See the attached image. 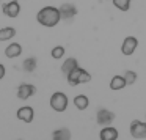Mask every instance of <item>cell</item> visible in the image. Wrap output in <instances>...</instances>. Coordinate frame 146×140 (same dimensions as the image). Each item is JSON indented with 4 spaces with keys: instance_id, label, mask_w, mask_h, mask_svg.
Listing matches in <instances>:
<instances>
[{
    "instance_id": "2e32d148",
    "label": "cell",
    "mask_w": 146,
    "mask_h": 140,
    "mask_svg": "<svg viewBox=\"0 0 146 140\" xmlns=\"http://www.w3.org/2000/svg\"><path fill=\"white\" fill-rule=\"evenodd\" d=\"M16 36V29L14 27H2L0 29V41H10Z\"/></svg>"
},
{
    "instance_id": "4fadbf2b",
    "label": "cell",
    "mask_w": 146,
    "mask_h": 140,
    "mask_svg": "<svg viewBox=\"0 0 146 140\" xmlns=\"http://www.w3.org/2000/svg\"><path fill=\"white\" fill-rule=\"evenodd\" d=\"M77 66H79V61H77L76 58L69 57V58H66V60H64L63 65H61V73H63L64 76H68V74H69L72 69H76Z\"/></svg>"
},
{
    "instance_id": "5bb4252c",
    "label": "cell",
    "mask_w": 146,
    "mask_h": 140,
    "mask_svg": "<svg viewBox=\"0 0 146 140\" xmlns=\"http://www.w3.org/2000/svg\"><path fill=\"white\" fill-rule=\"evenodd\" d=\"M52 140H71V131L68 127H58L52 134Z\"/></svg>"
},
{
    "instance_id": "52a82bcc",
    "label": "cell",
    "mask_w": 146,
    "mask_h": 140,
    "mask_svg": "<svg viewBox=\"0 0 146 140\" xmlns=\"http://www.w3.org/2000/svg\"><path fill=\"white\" fill-rule=\"evenodd\" d=\"M137 46H138V39L135 38V36H126L123 41V44H121V52H123V55H132L133 52H135Z\"/></svg>"
},
{
    "instance_id": "e0dca14e",
    "label": "cell",
    "mask_w": 146,
    "mask_h": 140,
    "mask_svg": "<svg viewBox=\"0 0 146 140\" xmlns=\"http://www.w3.org/2000/svg\"><path fill=\"white\" fill-rule=\"evenodd\" d=\"M74 105H76L79 110H85V109L90 105L88 96H85V95H77L76 98H74Z\"/></svg>"
},
{
    "instance_id": "603a6c76",
    "label": "cell",
    "mask_w": 146,
    "mask_h": 140,
    "mask_svg": "<svg viewBox=\"0 0 146 140\" xmlns=\"http://www.w3.org/2000/svg\"><path fill=\"white\" fill-rule=\"evenodd\" d=\"M104 2H108V0H104Z\"/></svg>"
},
{
    "instance_id": "7402d4cb",
    "label": "cell",
    "mask_w": 146,
    "mask_h": 140,
    "mask_svg": "<svg viewBox=\"0 0 146 140\" xmlns=\"http://www.w3.org/2000/svg\"><path fill=\"white\" fill-rule=\"evenodd\" d=\"M3 77H5V66L0 63V80L3 79Z\"/></svg>"
},
{
    "instance_id": "ac0fdd59",
    "label": "cell",
    "mask_w": 146,
    "mask_h": 140,
    "mask_svg": "<svg viewBox=\"0 0 146 140\" xmlns=\"http://www.w3.org/2000/svg\"><path fill=\"white\" fill-rule=\"evenodd\" d=\"M36 58L35 57H29V58H25L24 60V63H22V68H24V71H27V73H33V71L36 69Z\"/></svg>"
},
{
    "instance_id": "30bf717a",
    "label": "cell",
    "mask_w": 146,
    "mask_h": 140,
    "mask_svg": "<svg viewBox=\"0 0 146 140\" xmlns=\"http://www.w3.org/2000/svg\"><path fill=\"white\" fill-rule=\"evenodd\" d=\"M16 117L19 118L21 121H24V123H32L33 118H35V110H33L30 105H24V107H21L19 110L16 112Z\"/></svg>"
},
{
    "instance_id": "277c9868",
    "label": "cell",
    "mask_w": 146,
    "mask_h": 140,
    "mask_svg": "<svg viewBox=\"0 0 146 140\" xmlns=\"http://www.w3.org/2000/svg\"><path fill=\"white\" fill-rule=\"evenodd\" d=\"M115 117H116V115L111 110H108V109H99L98 113H96V121H98V124L102 127L111 126V123L115 121Z\"/></svg>"
},
{
    "instance_id": "44dd1931",
    "label": "cell",
    "mask_w": 146,
    "mask_h": 140,
    "mask_svg": "<svg viewBox=\"0 0 146 140\" xmlns=\"http://www.w3.org/2000/svg\"><path fill=\"white\" fill-rule=\"evenodd\" d=\"M124 79H126V83L127 85H132V83H135V80H137V73L135 71H126L124 73Z\"/></svg>"
},
{
    "instance_id": "7a4b0ae2",
    "label": "cell",
    "mask_w": 146,
    "mask_h": 140,
    "mask_svg": "<svg viewBox=\"0 0 146 140\" xmlns=\"http://www.w3.org/2000/svg\"><path fill=\"white\" fill-rule=\"evenodd\" d=\"M66 79H68V83H69L71 87H77V85H80V83L90 82V80H91V74H90L88 71L82 69L80 66H77L76 69H72L68 74Z\"/></svg>"
},
{
    "instance_id": "9a60e30c",
    "label": "cell",
    "mask_w": 146,
    "mask_h": 140,
    "mask_svg": "<svg viewBox=\"0 0 146 140\" xmlns=\"http://www.w3.org/2000/svg\"><path fill=\"white\" fill-rule=\"evenodd\" d=\"M126 85L127 83H126L124 76H115V77H111V80H110V90H113V91L123 90Z\"/></svg>"
},
{
    "instance_id": "9c48e42d",
    "label": "cell",
    "mask_w": 146,
    "mask_h": 140,
    "mask_svg": "<svg viewBox=\"0 0 146 140\" xmlns=\"http://www.w3.org/2000/svg\"><path fill=\"white\" fill-rule=\"evenodd\" d=\"M36 93V87L32 85V83H22L17 88V98L22 99V101H27L29 98H32Z\"/></svg>"
},
{
    "instance_id": "d6986e66",
    "label": "cell",
    "mask_w": 146,
    "mask_h": 140,
    "mask_svg": "<svg viewBox=\"0 0 146 140\" xmlns=\"http://www.w3.org/2000/svg\"><path fill=\"white\" fill-rule=\"evenodd\" d=\"M111 2H113L115 8H118L119 11H129L132 0H111Z\"/></svg>"
},
{
    "instance_id": "ba28073f",
    "label": "cell",
    "mask_w": 146,
    "mask_h": 140,
    "mask_svg": "<svg viewBox=\"0 0 146 140\" xmlns=\"http://www.w3.org/2000/svg\"><path fill=\"white\" fill-rule=\"evenodd\" d=\"M58 10H60V14H61V21H71L77 14V8L72 3H63V5H60Z\"/></svg>"
},
{
    "instance_id": "8fae6325",
    "label": "cell",
    "mask_w": 146,
    "mask_h": 140,
    "mask_svg": "<svg viewBox=\"0 0 146 140\" xmlns=\"http://www.w3.org/2000/svg\"><path fill=\"white\" fill-rule=\"evenodd\" d=\"M99 139H101V140H116V139H118V131H116V127H111V126L102 127L101 134H99Z\"/></svg>"
},
{
    "instance_id": "3957f363",
    "label": "cell",
    "mask_w": 146,
    "mask_h": 140,
    "mask_svg": "<svg viewBox=\"0 0 146 140\" xmlns=\"http://www.w3.org/2000/svg\"><path fill=\"white\" fill-rule=\"evenodd\" d=\"M50 107L55 112H64L68 109V96L61 91H55L50 96Z\"/></svg>"
},
{
    "instance_id": "6da1fadb",
    "label": "cell",
    "mask_w": 146,
    "mask_h": 140,
    "mask_svg": "<svg viewBox=\"0 0 146 140\" xmlns=\"http://www.w3.org/2000/svg\"><path fill=\"white\" fill-rule=\"evenodd\" d=\"M36 21L41 24L42 27H55L58 22L61 21V14H60V10L55 7H44L38 11L36 14Z\"/></svg>"
},
{
    "instance_id": "5b68a950",
    "label": "cell",
    "mask_w": 146,
    "mask_h": 140,
    "mask_svg": "<svg viewBox=\"0 0 146 140\" xmlns=\"http://www.w3.org/2000/svg\"><path fill=\"white\" fill-rule=\"evenodd\" d=\"M130 135L135 140H143L146 139V123L145 121L135 120L130 123Z\"/></svg>"
},
{
    "instance_id": "8992f818",
    "label": "cell",
    "mask_w": 146,
    "mask_h": 140,
    "mask_svg": "<svg viewBox=\"0 0 146 140\" xmlns=\"http://www.w3.org/2000/svg\"><path fill=\"white\" fill-rule=\"evenodd\" d=\"M2 11H3L5 16L14 19V17H17V16H19V13H21V5H19V2H17V0H11V2L3 3Z\"/></svg>"
},
{
    "instance_id": "7c38bea8",
    "label": "cell",
    "mask_w": 146,
    "mask_h": 140,
    "mask_svg": "<svg viewBox=\"0 0 146 140\" xmlns=\"http://www.w3.org/2000/svg\"><path fill=\"white\" fill-rule=\"evenodd\" d=\"M21 54H22V46H21L19 43H11V44H8L7 49H5V55H7L8 58H16V57H19Z\"/></svg>"
},
{
    "instance_id": "ffe728a7",
    "label": "cell",
    "mask_w": 146,
    "mask_h": 140,
    "mask_svg": "<svg viewBox=\"0 0 146 140\" xmlns=\"http://www.w3.org/2000/svg\"><path fill=\"white\" fill-rule=\"evenodd\" d=\"M50 55H52V58H55V60H60V58L64 55V47L63 46H55V47L50 51Z\"/></svg>"
}]
</instances>
